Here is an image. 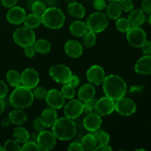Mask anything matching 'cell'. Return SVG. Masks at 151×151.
Returning a JSON list of instances; mask_svg holds the SVG:
<instances>
[{
  "label": "cell",
  "instance_id": "obj_6",
  "mask_svg": "<svg viewBox=\"0 0 151 151\" xmlns=\"http://www.w3.org/2000/svg\"><path fill=\"white\" fill-rule=\"evenodd\" d=\"M88 30L95 33L103 32L109 25V20L106 15L100 11L93 13L88 16L86 22Z\"/></svg>",
  "mask_w": 151,
  "mask_h": 151
},
{
  "label": "cell",
  "instance_id": "obj_2",
  "mask_svg": "<svg viewBox=\"0 0 151 151\" xmlns=\"http://www.w3.org/2000/svg\"><path fill=\"white\" fill-rule=\"evenodd\" d=\"M52 133L60 141H68L77 134V125L73 119L68 117L58 118L52 126Z\"/></svg>",
  "mask_w": 151,
  "mask_h": 151
},
{
  "label": "cell",
  "instance_id": "obj_57",
  "mask_svg": "<svg viewBox=\"0 0 151 151\" xmlns=\"http://www.w3.org/2000/svg\"><path fill=\"white\" fill-rule=\"evenodd\" d=\"M109 1H116V2H119L120 0H109Z\"/></svg>",
  "mask_w": 151,
  "mask_h": 151
},
{
  "label": "cell",
  "instance_id": "obj_44",
  "mask_svg": "<svg viewBox=\"0 0 151 151\" xmlns=\"http://www.w3.org/2000/svg\"><path fill=\"white\" fill-rule=\"evenodd\" d=\"M68 150L69 151H83L84 150L82 144L78 142H72L68 147Z\"/></svg>",
  "mask_w": 151,
  "mask_h": 151
},
{
  "label": "cell",
  "instance_id": "obj_22",
  "mask_svg": "<svg viewBox=\"0 0 151 151\" xmlns=\"http://www.w3.org/2000/svg\"><path fill=\"white\" fill-rule=\"evenodd\" d=\"M128 19L131 27H140L145 21V15L142 9H133Z\"/></svg>",
  "mask_w": 151,
  "mask_h": 151
},
{
  "label": "cell",
  "instance_id": "obj_35",
  "mask_svg": "<svg viewBox=\"0 0 151 151\" xmlns=\"http://www.w3.org/2000/svg\"><path fill=\"white\" fill-rule=\"evenodd\" d=\"M60 91H61L62 94L65 97V99L72 100L75 96V88L68 83L63 84Z\"/></svg>",
  "mask_w": 151,
  "mask_h": 151
},
{
  "label": "cell",
  "instance_id": "obj_25",
  "mask_svg": "<svg viewBox=\"0 0 151 151\" xmlns=\"http://www.w3.org/2000/svg\"><path fill=\"white\" fill-rule=\"evenodd\" d=\"M67 11L69 14H70L73 17L78 18V19L83 18L86 14V10L84 6L76 1L69 3L67 6Z\"/></svg>",
  "mask_w": 151,
  "mask_h": 151
},
{
  "label": "cell",
  "instance_id": "obj_3",
  "mask_svg": "<svg viewBox=\"0 0 151 151\" xmlns=\"http://www.w3.org/2000/svg\"><path fill=\"white\" fill-rule=\"evenodd\" d=\"M10 103L15 109H24L32 104L34 96L30 88L24 86L16 87L10 96Z\"/></svg>",
  "mask_w": 151,
  "mask_h": 151
},
{
  "label": "cell",
  "instance_id": "obj_30",
  "mask_svg": "<svg viewBox=\"0 0 151 151\" xmlns=\"http://www.w3.org/2000/svg\"><path fill=\"white\" fill-rule=\"evenodd\" d=\"M33 46L36 52L41 53V54H47L50 52L51 50V44L50 41L46 39H43V38L35 41Z\"/></svg>",
  "mask_w": 151,
  "mask_h": 151
},
{
  "label": "cell",
  "instance_id": "obj_8",
  "mask_svg": "<svg viewBox=\"0 0 151 151\" xmlns=\"http://www.w3.org/2000/svg\"><path fill=\"white\" fill-rule=\"evenodd\" d=\"M127 41L132 47L139 48L147 41V35L143 29L139 27H131L126 32Z\"/></svg>",
  "mask_w": 151,
  "mask_h": 151
},
{
  "label": "cell",
  "instance_id": "obj_21",
  "mask_svg": "<svg viewBox=\"0 0 151 151\" xmlns=\"http://www.w3.org/2000/svg\"><path fill=\"white\" fill-rule=\"evenodd\" d=\"M40 118L45 127L47 128L52 127L58 119V113L56 109L51 107L47 108L41 112Z\"/></svg>",
  "mask_w": 151,
  "mask_h": 151
},
{
  "label": "cell",
  "instance_id": "obj_17",
  "mask_svg": "<svg viewBox=\"0 0 151 151\" xmlns=\"http://www.w3.org/2000/svg\"><path fill=\"white\" fill-rule=\"evenodd\" d=\"M102 125V118L99 114L90 113L83 119V126L89 132L99 129Z\"/></svg>",
  "mask_w": 151,
  "mask_h": 151
},
{
  "label": "cell",
  "instance_id": "obj_59",
  "mask_svg": "<svg viewBox=\"0 0 151 151\" xmlns=\"http://www.w3.org/2000/svg\"><path fill=\"white\" fill-rule=\"evenodd\" d=\"M3 150V147L1 145V144H0V151H2Z\"/></svg>",
  "mask_w": 151,
  "mask_h": 151
},
{
  "label": "cell",
  "instance_id": "obj_19",
  "mask_svg": "<svg viewBox=\"0 0 151 151\" xmlns=\"http://www.w3.org/2000/svg\"><path fill=\"white\" fill-rule=\"evenodd\" d=\"M135 71L139 75H151V55L140 58L135 64Z\"/></svg>",
  "mask_w": 151,
  "mask_h": 151
},
{
  "label": "cell",
  "instance_id": "obj_10",
  "mask_svg": "<svg viewBox=\"0 0 151 151\" xmlns=\"http://www.w3.org/2000/svg\"><path fill=\"white\" fill-rule=\"evenodd\" d=\"M57 138L52 132L49 131H42L38 133L37 137V144L41 150H50L55 147Z\"/></svg>",
  "mask_w": 151,
  "mask_h": 151
},
{
  "label": "cell",
  "instance_id": "obj_38",
  "mask_svg": "<svg viewBox=\"0 0 151 151\" xmlns=\"http://www.w3.org/2000/svg\"><path fill=\"white\" fill-rule=\"evenodd\" d=\"M47 90L43 86H38L34 88L32 94H33L34 97L37 100H44L45 99L46 95L47 94Z\"/></svg>",
  "mask_w": 151,
  "mask_h": 151
},
{
  "label": "cell",
  "instance_id": "obj_12",
  "mask_svg": "<svg viewBox=\"0 0 151 151\" xmlns=\"http://www.w3.org/2000/svg\"><path fill=\"white\" fill-rule=\"evenodd\" d=\"M21 80L22 86L32 89L38 85L40 78L35 69L33 68H27L21 74Z\"/></svg>",
  "mask_w": 151,
  "mask_h": 151
},
{
  "label": "cell",
  "instance_id": "obj_15",
  "mask_svg": "<svg viewBox=\"0 0 151 151\" xmlns=\"http://www.w3.org/2000/svg\"><path fill=\"white\" fill-rule=\"evenodd\" d=\"M45 100L49 107L56 110L62 109L65 103V97L62 94L61 91L58 89H51L47 91Z\"/></svg>",
  "mask_w": 151,
  "mask_h": 151
},
{
  "label": "cell",
  "instance_id": "obj_55",
  "mask_svg": "<svg viewBox=\"0 0 151 151\" xmlns=\"http://www.w3.org/2000/svg\"><path fill=\"white\" fill-rule=\"evenodd\" d=\"M4 108H5V104H4V101L0 98V115L3 113L4 111Z\"/></svg>",
  "mask_w": 151,
  "mask_h": 151
},
{
  "label": "cell",
  "instance_id": "obj_61",
  "mask_svg": "<svg viewBox=\"0 0 151 151\" xmlns=\"http://www.w3.org/2000/svg\"><path fill=\"white\" fill-rule=\"evenodd\" d=\"M132 1H134V0H132Z\"/></svg>",
  "mask_w": 151,
  "mask_h": 151
},
{
  "label": "cell",
  "instance_id": "obj_9",
  "mask_svg": "<svg viewBox=\"0 0 151 151\" xmlns=\"http://www.w3.org/2000/svg\"><path fill=\"white\" fill-rule=\"evenodd\" d=\"M137 110L134 101L128 97H122L115 101V111L122 116H131Z\"/></svg>",
  "mask_w": 151,
  "mask_h": 151
},
{
  "label": "cell",
  "instance_id": "obj_53",
  "mask_svg": "<svg viewBox=\"0 0 151 151\" xmlns=\"http://www.w3.org/2000/svg\"><path fill=\"white\" fill-rule=\"evenodd\" d=\"M10 123H11V121L10 120L9 117L4 118V119L1 120V125H2L3 127L9 126V125H10Z\"/></svg>",
  "mask_w": 151,
  "mask_h": 151
},
{
  "label": "cell",
  "instance_id": "obj_7",
  "mask_svg": "<svg viewBox=\"0 0 151 151\" xmlns=\"http://www.w3.org/2000/svg\"><path fill=\"white\" fill-rule=\"evenodd\" d=\"M49 73L55 82L61 84L66 83L72 75L70 68L63 64H57L51 66Z\"/></svg>",
  "mask_w": 151,
  "mask_h": 151
},
{
  "label": "cell",
  "instance_id": "obj_60",
  "mask_svg": "<svg viewBox=\"0 0 151 151\" xmlns=\"http://www.w3.org/2000/svg\"><path fill=\"white\" fill-rule=\"evenodd\" d=\"M139 150H143V151H144L145 150H144V149H137V151H139Z\"/></svg>",
  "mask_w": 151,
  "mask_h": 151
},
{
  "label": "cell",
  "instance_id": "obj_31",
  "mask_svg": "<svg viewBox=\"0 0 151 151\" xmlns=\"http://www.w3.org/2000/svg\"><path fill=\"white\" fill-rule=\"evenodd\" d=\"M81 144L83 147L84 150H93L97 146V142L95 137L90 133L89 134L84 136L81 140Z\"/></svg>",
  "mask_w": 151,
  "mask_h": 151
},
{
  "label": "cell",
  "instance_id": "obj_36",
  "mask_svg": "<svg viewBox=\"0 0 151 151\" xmlns=\"http://www.w3.org/2000/svg\"><path fill=\"white\" fill-rule=\"evenodd\" d=\"M31 9H32V13L41 16L47 10V7H46V4L42 1H35L32 3Z\"/></svg>",
  "mask_w": 151,
  "mask_h": 151
},
{
  "label": "cell",
  "instance_id": "obj_14",
  "mask_svg": "<svg viewBox=\"0 0 151 151\" xmlns=\"http://www.w3.org/2000/svg\"><path fill=\"white\" fill-rule=\"evenodd\" d=\"M86 78L90 83L94 86H99L103 83L106 78V72L102 66L93 65L87 70Z\"/></svg>",
  "mask_w": 151,
  "mask_h": 151
},
{
  "label": "cell",
  "instance_id": "obj_37",
  "mask_svg": "<svg viewBox=\"0 0 151 151\" xmlns=\"http://www.w3.org/2000/svg\"><path fill=\"white\" fill-rule=\"evenodd\" d=\"M3 150L6 151H19L22 150V147L16 140L9 139L4 142L3 145Z\"/></svg>",
  "mask_w": 151,
  "mask_h": 151
},
{
  "label": "cell",
  "instance_id": "obj_13",
  "mask_svg": "<svg viewBox=\"0 0 151 151\" xmlns=\"http://www.w3.org/2000/svg\"><path fill=\"white\" fill-rule=\"evenodd\" d=\"M115 110V101L113 99L105 96L97 100L95 111L100 116H107Z\"/></svg>",
  "mask_w": 151,
  "mask_h": 151
},
{
  "label": "cell",
  "instance_id": "obj_4",
  "mask_svg": "<svg viewBox=\"0 0 151 151\" xmlns=\"http://www.w3.org/2000/svg\"><path fill=\"white\" fill-rule=\"evenodd\" d=\"M66 16L60 9L55 7L47 8L41 16L42 24L49 29H58L64 25Z\"/></svg>",
  "mask_w": 151,
  "mask_h": 151
},
{
  "label": "cell",
  "instance_id": "obj_32",
  "mask_svg": "<svg viewBox=\"0 0 151 151\" xmlns=\"http://www.w3.org/2000/svg\"><path fill=\"white\" fill-rule=\"evenodd\" d=\"M91 134L95 137V139H97V143L99 144H109V142H110V136L106 131H103V130H100V128L96 131H92L91 132Z\"/></svg>",
  "mask_w": 151,
  "mask_h": 151
},
{
  "label": "cell",
  "instance_id": "obj_34",
  "mask_svg": "<svg viewBox=\"0 0 151 151\" xmlns=\"http://www.w3.org/2000/svg\"><path fill=\"white\" fill-rule=\"evenodd\" d=\"M116 27L119 32H127L131 29V25L128 19L119 17V19H116Z\"/></svg>",
  "mask_w": 151,
  "mask_h": 151
},
{
  "label": "cell",
  "instance_id": "obj_51",
  "mask_svg": "<svg viewBox=\"0 0 151 151\" xmlns=\"http://www.w3.org/2000/svg\"><path fill=\"white\" fill-rule=\"evenodd\" d=\"M94 150L95 151H111L112 150V148L109 145V144H100L99 145H97L94 147Z\"/></svg>",
  "mask_w": 151,
  "mask_h": 151
},
{
  "label": "cell",
  "instance_id": "obj_5",
  "mask_svg": "<svg viewBox=\"0 0 151 151\" xmlns=\"http://www.w3.org/2000/svg\"><path fill=\"white\" fill-rule=\"evenodd\" d=\"M13 40L19 47H26L33 45L35 40V34L33 29L27 27H22L15 30L13 32Z\"/></svg>",
  "mask_w": 151,
  "mask_h": 151
},
{
  "label": "cell",
  "instance_id": "obj_20",
  "mask_svg": "<svg viewBox=\"0 0 151 151\" xmlns=\"http://www.w3.org/2000/svg\"><path fill=\"white\" fill-rule=\"evenodd\" d=\"M96 90L94 85L91 83H86L83 85L78 91V98L83 103L94 98Z\"/></svg>",
  "mask_w": 151,
  "mask_h": 151
},
{
  "label": "cell",
  "instance_id": "obj_1",
  "mask_svg": "<svg viewBox=\"0 0 151 151\" xmlns=\"http://www.w3.org/2000/svg\"><path fill=\"white\" fill-rule=\"evenodd\" d=\"M103 88L107 97L114 101L125 97L127 92V85L123 78L116 75L106 76L103 82Z\"/></svg>",
  "mask_w": 151,
  "mask_h": 151
},
{
  "label": "cell",
  "instance_id": "obj_11",
  "mask_svg": "<svg viewBox=\"0 0 151 151\" xmlns=\"http://www.w3.org/2000/svg\"><path fill=\"white\" fill-rule=\"evenodd\" d=\"M63 113L66 117L77 119L83 113V103L79 99H72L65 105Z\"/></svg>",
  "mask_w": 151,
  "mask_h": 151
},
{
  "label": "cell",
  "instance_id": "obj_47",
  "mask_svg": "<svg viewBox=\"0 0 151 151\" xmlns=\"http://www.w3.org/2000/svg\"><path fill=\"white\" fill-rule=\"evenodd\" d=\"M141 49L145 55H151V41H146L141 47Z\"/></svg>",
  "mask_w": 151,
  "mask_h": 151
},
{
  "label": "cell",
  "instance_id": "obj_43",
  "mask_svg": "<svg viewBox=\"0 0 151 151\" xmlns=\"http://www.w3.org/2000/svg\"><path fill=\"white\" fill-rule=\"evenodd\" d=\"M93 7L97 11H103L107 7V3L106 0H94Z\"/></svg>",
  "mask_w": 151,
  "mask_h": 151
},
{
  "label": "cell",
  "instance_id": "obj_27",
  "mask_svg": "<svg viewBox=\"0 0 151 151\" xmlns=\"http://www.w3.org/2000/svg\"><path fill=\"white\" fill-rule=\"evenodd\" d=\"M41 23H42L41 16H38V15L35 14L33 13H30L29 15H27L24 19V26L32 29L38 27Z\"/></svg>",
  "mask_w": 151,
  "mask_h": 151
},
{
  "label": "cell",
  "instance_id": "obj_26",
  "mask_svg": "<svg viewBox=\"0 0 151 151\" xmlns=\"http://www.w3.org/2000/svg\"><path fill=\"white\" fill-rule=\"evenodd\" d=\"M106 15L108 17L113 20H116L122 15V9L119 2L116 1H110L106 7Z\"/></svg>",
  "mask_w": 151,
  "mask_h": 151
},
{
  "label": "cell",
  "instance_id": "obj_40",
  "mask_svg": "<svg viewBox=\"0 0 151 151\" xmlns=\"http://www.w3.org/2000/svg\"><path fill=\"white\" fill-rule=\"evenodd\" d=\"M119 4L122 11L127 12V13L131 12L134 7L132 0H120L119 1Z\"/></svg>",
  "mask_w": 151,
  "mask_h": 151
},
{
  "label": "cell",
  "instance_id": "obj_56",
  "mask_svg": "<svg viewBox=\"0 0 151 151\" xmlns=\"http://www.w3.org/2000/svg\"><path fill=\"white\" fill-rule=\"evenodd\" d=\"M65 1L68 3H71V2H73V1H76V0H65Z\"/></svg>",
  "mask_w": 151,
  "mask_h": 151
},
{
  "label": "cell",
  "instance_id": "obj_54",
  "mask_svg": "<svg viewBox=\"0 0 151 151\" xmlns=\"http://www.w3.org/2000/svg\"><path fill=\"white\" fill-rule=\"evenodd\" d=\"M37 137H38V135H36V134H29V139H28V141L35 142H37Z\"/></svg>",
  "mask_w": 151,
  "mask_h": 151
},
{
  "label": "cell",
  "instance_id": "obj_33",
  "mask_svg": "<svg viewBox=\"0 0 151 151\" xmlns=\"http://www.w3.org/2000/svg\"><path fill=\"white\" fill-rule=\"evenodd\" d=\"M96 43H97V35L95 32L88 30L83 36V44L85 47L90 48L94 47Z\"/></svg>",
  "mask_w": 151,
  "mask_h": 151
},
{
  "label": "cell",
  "instance_id": "obj_58",
  "mask_svg": "<svg viewBox=\"0 0 151 151\" xmlns=\"http://www.w3.org/2000/svg\"><path fill=\"white\" fill-rule=\"evenodd\" d=\"M149 22H150V24L151 25V14H150V16H149Z\"/></svg>",
  "mask_w": 151,
  "mask_h": 151
},
{
  "label": "cell",
  "instance_id": "obj_16",
  "mask_svg": "<svg viewBox=\"0 0 151 151\" xmlns=\"http://www.w3.org/2000/svg\"><path fill=\"white\" fill-rule=\"evenodd\" d=\"M26 16V11L23 7L15 5L10 7V10L7 13L6 18L9 23L18 25L23 23Z\"/></svg>",
  "mask_w": 151,
  "mask_h": 151
},
{
  "label": "cell",
  "instance_id": "obj_49",
  "mask_svg": "<svg viewBox=\"0 0 151 151\" xmlns=\"http://www.w3.org/2000/svg\"><path fill=\"white\" fill-rule=\"evenodd\" d=\"M7 91H8V88H7V84L4 81H0V98H4L7 95Z\"/></svg>",
  "mask_w": 151,
  "mask_h": 151
},
{
  "label": "cell",
  "instance_id": "obj_50",
  "mask_svg": "<svg viewBox=\"0 0 151 151\" xmlns=\"http://www.w3.org/2000/svg\"><path fill=\"white\" fill-rule=\"evenodd\" d=\"M1 2L4 7L10 8L16 5V3L18 2V0H1Z\"/></svg>",
  "mask_w": 151,
  "mask_h": 151
},
{
  "label": "cell",
  "instance_id": "obj_28",
  "mask_svg": "<svg viewBox=\"0 0 151 151\" xmlns=\"http://www.w3.org/2000/svg\"><path fill=\"white\" fill-rule=\"evenodd\" d=\"M13 136L15 138V140L19 143H25L28 141L29 133L27 130L23 127H16L13 132Z\"/></svg>",
  "mask_w": 151,
  "mask_h": 151
},
{
  "label": "cell",
  "instance_id": "obj_48",
  "mask_svg": "<svg viewBox=\"0 0 151 151\" xmlns=\"http://www.w3.org/2000/svg\"><path fill=\"white\" fill-rule=\"evenodd\" d=\"M66 83L69 84V85H71L72 86L76 88V87H78V86H79L80 79L79 78H78V76H77V75H71L70 78H69V81H68V82Z\"/></svg>",
  "mask_w": 151,
  "mask_h": 151
},
{
  "label": "cell",
  "instance_id": "obj_29",
  "mask_svg": "<svg viewBox=\"0 0 151 151\" xmlns=\"http://www.w3.org/2000/svg\"><path fill=\"white\" fill-rule=\"evenodd\" d=\"M6 78L8 82V83L12 87L19 86L22 84V80H21V74L19 73L16 70L14 69H10L7 72Z\"/></svg>",
  "mask_w": 151,
  "mask_h": 151
},
{
  "label": "cell",
  "instance_id": "obj_24",
  "mask_svg": "<svg viewBox=\"0 0 151 151\" xmlns=\"http://www.w3.org/2000/svg\"><path fill=\"white\" fill-rule=\"evenodd\" d=\"M9 119L11 123L17 125H23L27 120V116L26 113L21 109H15L9 114Z\"/></svg>",
  "mask_w": 151,
  "mask_h": 151
},
{
  "label": "cell",
  "instance_id": "obj_52",
  "mask_svg": "<svg viewBox=\"0 0 151 151\" xmlns=\"http://www.w3.org/2000/svg\"><path fill=\"white\" fill-rule=\"evenodd\" d=\"M142 87L141 86H133L131 88H130V91L132 93H137V92H141L142 91Z\"/></svg>",
  "mask_w": 151,
  "mask_h": 151
},
{
  "label": "cell",
  "instance_id": "obj_42",
  "mask_svg": "<svg viewBox=\"0 0 151 151\" xmlns=\"http://www.w3.org/2000/svg\"><path fill=\"white\" fill-rule=\"evenodd\" d=\"M32 128H33V129L35 130L36 132L40 133L42 131H44V128H45L46 127L45 125H44V123L42 122V121H41V118L37 117L35 118L33 120V122H32Z\"/></svg>",
  "mask_w": 151,
  "mask_h": 151
},
{
  "label": "cell",
  "instance_id": "obj_45",
  "mask_svg": "<svg viewBox=\"0 0 151 151\" xmlns=\"http://www.w3.org/2000/svg\"><path fill=\"white\" fill-rule=\"evenodd\" d=\"M142 10L146 14H151V0H143L142 3Z\"/></svg>",
  "mask_w": 151,
  "mask_h": 151
},
{
  "label": "cell",
  "instance_id": "obj_46",
  "mask_svg": "<svg viewBox=\"0 0 151 151\" xmlns=\"http://www.w3.org/2000/svg\"><path fill=\"white\" fill-rule=\"evenodd\" d=\"M35 53H36V51H35V47H34L33 45L24 47V54L26 57L29 58H32L35 56Z\"/></svg>",
  "mask_w": 151,
  "mask_h": 151
},
{
  "label": "cell",
  "instance_id": "obj_18",
  "mask_svg": "<svg viewBox=\"0 0 151 151\" xmlns=\"http://www.w3.org/2000/svg\"><path fill=\"white\" fill-rule=\"evenodd\" d=\"M65 52L68 56L72 58H78L81 57L83 52V46L80 42L75 40H69L65 44Z\"/></svg>",
  "mask_w": 151,
  "mask_h": 151
},
{
  "label": "cell",
  "instance_id": "obj_41",
  "mask_svg": "<svg viewBox=\"0 0 151 151\" xmlns=\"http://www.w3.org/2000/svg\"><path fill=\"white\" fill-rule=\"evenodd\" d=\"M22 150H41V149L37 142L27 141L24 143V145L22 147Z\"/></svg>",
  "mask_w": 151,
  "mask_h": 151
},
{
  "label": "cell",
  "instance_id": "obj_39",
  "mask_svg": "<svg viewBox=\"0 0 151 151\" xmlns=\"http://www.w3.org/2000/svg\"><path fill=\"white\" fill-rule=\"evenodd\" d=\"M96 102H97V100H96L94 98L91 99V100H88V101L86 102H84L83 113L88 114L94 112V111H95Z\"/></svg>",
  "mask_w": 151,
  "mask_h": 151
},
{
  "label": "cell",
  "instance_id": "obj_23",
  "mask_svg": "<svg viewBox=\"0 0 151 151\" xmlns=\"http://www.w3.org/2000/svg\"><path fill=\"white\" fill-rule=\"evenodd\" d=\"M69 31L75 37H83L88 31L86 22L77 20L72 22L69 26Z\"/></svg>",
  "mask_w": 151,
  "mask_h": 151
}]
</instances>
